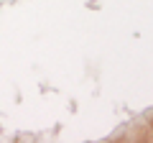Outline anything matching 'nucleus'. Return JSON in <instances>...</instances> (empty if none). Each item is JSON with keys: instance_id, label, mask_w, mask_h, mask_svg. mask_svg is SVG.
I'll list each match as a JSON object with an SVG mask.
<instances>
[]
</instances>
